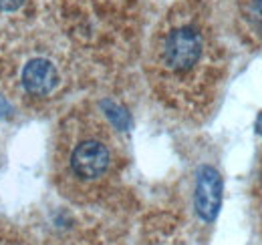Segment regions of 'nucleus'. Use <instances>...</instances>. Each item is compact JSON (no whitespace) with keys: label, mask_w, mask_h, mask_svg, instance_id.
<instances>
[{"label":"nucleus","mask_w":262,"mask_h":245,"mask_svg":"<svg viewBox=\"0 0 262 245\" xmlns=\"http://www.w3.org/2000/svg\"><path fill=\"white\" fill-rule=\"evenodd\" d=\"M206 48V36L196 24L171 27L160 44V64L171 75H188L202 64Z\"/></svg>","instance_id":"obj_1"},{"label":"nucleus","mask_w":262,"mask_h":245,"mask_svg":"<svg viewBox=\"0 0 262 245\" xmlns=\"http://www.w3.org/2000/svg\"><path fill=\"white\" fill-rule=\"evenodd\" d=\"M111 167V151L99 139H85L71 153V169L81 181H97Z\"/></svg>","instance_id":"obj_2"},{"label":"nucleus","mask_w":262,"mask_h":245,"mask_svg":"<svg viewBox=\"0 0 262 245\" xmlns=\"http://www.w3.org/2000/svg\"><path fill=\"white\" fill-rule=\"evenodd\" d=\"M194 203H196V213L204 221L210 223L216 219L222 205V177L214 167L204 165L198 171Z\"/></svg>","instance_id":"obj_3"},{"label":"nucleus","mask_w":262,"mask_h":245,"mask_svg":"<svg viewBox=\"0 0 262 245\" xmlns=\"http://www.w3.org/2000/svg\"><path fill=\"white\" fill-rule=\"evenodd\" d=\"M59 83V72L55 64L47 59H33L23 68V87L31 94L45 96L55 91Z\"/></svg>","instance_id":"obj_4"},{"label":"nucleus","mask_w":262,"mask_h":245,"mask_svg":"<svg viewBox=\"0 0 262 245\" xmlns=\"http://www.w3.org/2000/svg\"><path fill=\"white\" fill-rule=\"evenodd\" d=\"M238 14L248 34L262 42V0H238Z\"/></svg>","instance_id":"obj_5"},{"label":"nucleus","mask_w":262,"mask_h":245,"mask_svg":"<svg viewBox=\"0 0 262 245\" xmlns=\"http://www.w3.org/2000/svg\"><path fill=\"white\" fill-rule=\"evenodd\" d=\"M103 109H105V113H107V117H109V121L113 122L119 131H125V129H129V115L121 109V107H117V105H113V103H103Z\"/></svg>","instance_id":"obj_6"},{"label":"nucleus","mask_w":262,"mask_h":245,"mask_svg":"<svg viewBox=\"0 0 262 245\" xmlns=\"http://www.w3.org/2000/svg\"><path fill=\"white\" fill-rule=\"evenodd\" d=\"M23 4H25V0H0V8L4 12H12V10L20 8Z\"/></svg>","instance_id":"obj_7"},{"label":"nucleus","mask_w":262,"mask_h":245,"mask_svg":"<svg viewBox=\"0 0 262 245\" xmlns=\"http://www.w3.org/2000/svg\"><path fill=\"white\" fill-rule=\"evenodd\" d=\"M10 113V107H8V103L4 101V99H0V117H6Z\"/></svg>","instance_id":"obj_8"},{"label":"nucleus","mask_w":262,"mask_h":245,"mask_svg":"<svg viewBox=\"0 0 262 245\" xmlns=\"http://www.w3.org/2000/svg\"><path fill=\"white\" fill-rule=\"evenodd\" d=\"M256 131L262 135V113H260V117H258V121H256Z\"/></svg>","instance_id":"obj_9"}]
</instances>
